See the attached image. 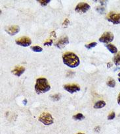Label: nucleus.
I'll list each match as a JSON object with an SVG mask.
<instances>
[{
    "instance_id": "nucleus-17",
    "label": "nucleus",
    "mask_w": 120,
    "mask_h": 134,
    "mask_svg": "<svg viewBox=\"0 0 120 134\" xmlns=\"http://www.w3.org/2000/svg\"><path fill=\"white\" fill-rule=\"evenodd\" d=\"M32 51L35 52H41L43 51V48L39 46H34L31 47Z\"/></svg>"
},
{
    "instance_id": "nucleus-20",
    "label": "nucleus",
    "mask_w": 120,
    "mask_h": 134,
    "mask_svg": "<svg viewBox=\"0 0 120 134\" xmlns=\"http://www.w3.org/2000/svg\"><path fill=\"white\" fill-rule=\"evenodd\" d=\"M38 2L41 4V6H46L48 3H50V0H39Z\"/></svg>"
},
{
    "instance_id": "nucleus-25",
    "label": "nucleus",
    "mask_w": 120,
    "mask_h": 134,
    "mask_svg": "<svg viewBox=\"0 0 120 134\" xmlns=\"http://www.w3.org/2000/svg\"><path fill=\"white\" fill-rule=\"evenodd\" d=\"M100 4H101L102 6H105V5H106V3H107V2H106V1H102V2H100Z\"/></svg>"
},
{
    "instance_id": "nucleus-5",
    "label": "nucleus",
    "mask_w": 120,
    "mask_h": 134,
    "mask_svg": "<svg viewBox=\"0 0 120 134\" xmlns=\"http://www.w3.org/2000/svg\"><path fill=\"white\" fill-rule=\"evenodd\" d=\"M106 19L114 25L120 24V13H117L114 11H112L108 13Z\"/></svg>"
},
{
    "instance_id": "nucleus-18",
    "label": "nucleus",
    "mask_w": 120,
    "mask_h": 134,
    "mask_svg": "<svg viewBox=\"0 0 120 134\" xmlns=\"http://www.w3.org/2000/svg\"><path fill=\"white\" fill-rule=\"evenodd\" d=\"M61 98V94H56L51 96V99L53 101H59Z\"/></svg>"
},
{
    "instance_id": "nucleus-23",
    "label": "nucleus",
    "mask_w": 120,
    "mask_h": 134,
    "mask_svg": "<svg viewBox=\"0 0 120 134\" xmlns=\"http://www.w3.org/2000/svg\"><path fill=\"white\" fill-rule=\"evenodd\" d=\"M115 116V112H111V113L109 115H108V120H113V119H114Z\"/></svg>"
},
{
    "instance_id": "nucleus-29",
    "label": "nucleus",
    "mask_w": 120,
    "mask_h": 134,
    "mask_svg": "<svg viewBox=\"0 0 120 134\" xmlns=\"http://www.w3.org/2000/svg\"><path fill=\"white\" fill-rule=\"evenodd\" d=\"M23 104H24V105H26L27 104V100L26 99H24V101H23Z\"/></svg>"
},
{
    "instance_id": "nucleus-32",
    "label": "nucleus",
    "mask_w": 120,
    "mask_h": 134,
    "mask_svg": "<svg viewBox=\"0 0 120 134\" xmlns=\"http://www.w3.org/2000/svg\"><path fill=\"white\" fill-rule=\"evenodd\" d=\"M118 81H119V83H120V78L118 79Z\"/></svg>"
},
{
    "instance_id": "nucleus-4",
    "label": "nucleus",
    "mask_w": 120,
    "mask_h": 134,
    "mask_svg": "<svg viewBox=\"0 0 120 134\" xmlns=\"http://www.w3.org/2000/svg\"><path fill=\"white\" fill-rule=\"evenodd\" d=\"M114 39V34L111 32H105L99 38V42L102 43L108 44L112 42Z\"/></svg>"
},
{
    "instance_id": "nucleus-21",
    "label": "nucleus",
    "mask_w": 120,
    "mask_h": 134,
    "mask_svg": "<svg viewBox=\"0 0 120 134\" xmlns=\"http://www.w3.org/2000/svg\"><path fill=\"white\" fill-rule=\"evenodd\" d=\"M53 39L50 38V39H48L47 40H46L43 43V45L44 46H51L53 44Z\"/></svg>"
},
{
    "instance_id": "nucleus-16",
    "label": "nucleus",
    "mask_w": 120,
    "mask_h": 134,
    "mask_svg": "<svg viewBox=\"0 0 120 134\" xmlns=\"http://www.w3.org/2000/svg\"><path fill=\"white\" fill-rule=\"evenodd\" d=\"M115 85H116V83H115V81L114 79H110L108 81L107 85L108 87H115Z\"/></svg>"
},
{
    "instance_id": "nucleus-2",
    "label": "nucleus",
    "mask_w": 120,
    "mask_h": 134,
    "mask_svg": "<svg viewBox=\"0 0 120 134\" xmlns=\"http://www.w3.org/2000/svg\"><path fill=\"white\" fill-rule=\"evenodd\" d=\"M51 89V85L47 79L44 77H40L36 79L35 85V91L38 94L45 93Z\"/></svg>"
},
{
    "instance_id": "nucleus-10",
    "label": "nucleus",
    "mask_w": 120,
    "mask_h": 134,
    "mask_svg": "<svg viewBox=\"0 0 120 134\" xmlns=\"http://www.w3.org/2000/svg\"><path fill=\"white\" fill-rule=\"evenodd\" d=\"M5 31L11 36H14L19 32L20 31V27L17 25H13L8 27L5 29Z\"/></svg>"
},
{
    "instance_id": "nucleus-3",
    "label": "nucleus",
    "mask_w": 120,
    "mask_h": 134,
    "mask_svg": "<svg viewBox=\"0 0 120 134\" xmlns=\"http://www.w3.org/2000/svg\"><path fill=\"white\" fill-rule=\"evenodd\" d=\"M38 120L45 126H50L54 123V118L49 112H43L38 118Z\"/></svg>"
},
{
    "instance_id": "nucleus-1",
    "label": "nucleus",
    "mask_w": 120,
    "mask_h": 134,
    "mask_svg": "<svg viewBox=\"0 0 120 134\" xmlns=\"http://www.w3.org/2000/svg\"><path fill=\"white\" fill-rule=\"evenodd\" d=\"M62 61L66 66L71 68L77 67L80 64V61L78 56L74 52H70L64 54L62 56Z\"/></svg>"
},
{
    "instance_id": "nucleus-11",
    "label": "nucleus",
    "mask_w": 120,
    "mask_h": 134,
    "mask_svg": "<svg viewBox=\"0 0 120 134\" xmlns=\"http://www.w3.org/2000/svg\"><path fill=\"white\" fill-rule=\"evenodd\" d=\"M25 71V67L23 66H16L12 70V73L16 76L20 77L21 75L24 74Z\"/></svg>"
},
{
    "instance_id": "nucleus-8",
    "label": "nucleus",
    "mask_w": 120,
    "mask_h": 134,
    "mask_svg": "<svg viewBox=\"0 0 120 134\" xmlns=\"http://www.w3.org/2000/svg\"><path fill=\"white\" fill-rule=\"evenodd\" d=\"M64 89L68 93L73 94V93H77L80 91V87L76 84H71V85H64L63 86Z\"/></svg>"
},
{
    "instance_id": "nucleus-9",
    "label": "nucleus",
    "mask_w": 120,
    "mask_h": 134,
    "mask_svg": "<svg viewBox=\"0 0 120 134\" xmlns=\"http://www.w3.org/2000/svg\"><path fill=\"white\" fill-rule=\"evenodd\" d=\"M69 44V38L67 36L62 37L59 41L55 44V46L59 49H62Z\"/></svg>"
},
{
    "instance_id": "nucleus-15",
    "label": "nucleus",
    "mask_w": 120,
    "mask_h": 134,
    "mask_svg": "<svg viewBox=\"0 0 120 134\" xmlns=\"http://www.w3.org/2000/svg\"><path fill=\"white\" fill-rule=\"evenodd\" d=\"M114 62L116 66L120 65V52H119L114 57Z\"/></svg>"
},
{
    "instance_id": "nucleus-30",
    "label": "nucleus",
    "mask_w": 120,
    "mask_h": 134,
    "mask_svg": "<svg viewBox=\"0 0 120 134\" xmlns=\"http://www.w3.org/2000/svg\"><path fill=\"white\" fill-rule=\"evenodd\" d=\"M77 134H85V133H81V132H79V133H77Z\"/></svg>"
},
{
    "instance_id": "nucleus-27",
    "label": "nucleus",
    "mask_w": 120,
    "mask_h": 134,
    "mask_svg": "<svg viewBox=\"0 0 120 134\" xmlns=\"http://www.w3.org/2000/svg\"><path fill=\"white\" fill-rule=\"evenodd\" d=\"M100 129V128L99 126H97V127H96L95 128V131H96V132H99Z\"/></svg>"
},
{
    "instance_id": "nucleus-6",
    "label": "nucleus",
    "mask_w": 120,
    "mask_h": 134,
    "mask_svg": "<svg viewBox=\"0 0 120 134\" xmlns=\"http://www.w3.org/2000/svg\"><path fill=\"white\" fill-rule=\"evenodd\" d=\"M15 42H16V44L19 45V46H21L23 47H27L31 45L32 40L29 37L22 36L17 38L15 40Z\"/></svg>"
},
{
    "instance_id": "nucleus-26",
    "label": "nucleus",
    "mask_w": 120,
    "mask_h": 134,
    "mask_svg": "<svg viewBox=\"0 0 120 134\" xmlns=\"http://www.w3.org/2000/svg\"><path fill=\"white\" fill-rule=\"evenodd\" d=\"M117 104H118L119 105H120V93H119V94H118V96H117Z\"/></svg>"
},
{
    "instance_id": "nucleus-28",
    "label": "nucleus",
    "mask_w": 120,
    "mask_h": 134,
    "mask_svg": "<svg viewBox=\"0 0 120 134\" xmlns=\"http://www.w3.org/2000/svg\"><path fill=\"white\" fill-rule=\"evenodd\" d=\"M112 66V62H108L107 64V67H108V68H110Z\"/></svg>"
},
{
    "instance_id": "nucleus-31",
    "label": "nucleus",
    "mask_w": 120,
    "mask_h": 134,
    "mask_svg": "<svg viewBox=\"0 0 120 134\" xmlns=\"http://www.w3.org/2000/svg\"><path fill=\"white\" fill-rule=\"evenodd\" d=\"M118 76H119V78H120V73H119V74H118Z\"/></svg>"
},
{
    "instance_id": "nucleus-14",
    "label": "nucleus",
    "mask_w": 120,
    "mask_h": 134,
    "mask_svg": "<svg viewBox=\"0 0 120 134\" xmlns=\"http://www.w3.org/2000/svg\"><path fill=\"white\" fill-rule=\"evenodd\" d=\"M73 118L75 120H79V121H81V120H83L85 119V116L82 114L78 113L77 114L74 115V116H73Z\"/></svg>"
},
{
    "instance_id": "nucleus-12",
    "label": "nucleus",
    "mask_w": 120,
    "mask_h": 134,
    "mask_svg": "<svg viewBox=\"0 0 120 134\" xmlns=\"http://www.w3.org/2000/svg\"><path fill=\"white\" fill-rule=\"evenodd\" d=\"M106 48L112 54H117V48L114 45L109 44L106 45Z\"/></svg>"
},
{
    "instance_id": "nucleus-13",
    "label": "nucleus",
    "mask_w": 120,
    "mask_h": 134,
    "mask_svg": "<svg viewBox=\"0 0 120 134\" xmlns=\"http://www.w3.org/2000/svg\"><path fill=\"white\" fill-rule=\"evenodd\" d=\"M106 106V102L103 101H99L98 102H96L94 105V108L96 109L102 108Z\"/></svg>"
},
{
    "instance_id": "nucleus-19",
    "label": "nucleus",
    "mask_w": 120,
    "mask_h": 134,
    "mask_svg": "<svg viewBox=\"0 0 120 134\" xmlns=\"http://www.w3.org/2000/svg\"><path fill=\"white\" fill-rule=\"evenodd\" d=\"M96 45H97V43L95 42H91V43H89L88 44H85V47L86 48H87V49H91V48L96 46Z\"/></svg>"
},
{
    "instance_id": "nucleus-22",
    "label": "nucleus",
    "mask_w": 120,
    "mask_h": 134,
    "mask_svg": "<svg viewBox=\"0 0 120 134\" xmlns=\"http://www.w3.org/2000/svg\"><path fill=\"white\" fill-rule=\"evenodd\" d=\"M96 10L98 11V13H100V14H103V13H104V11H105V8L102 6H100L98 7H96Z\"/></svg>"
},
{
    "instance_id": "nucleus-7",
    "label": "nucleus",
    "mask_w": 120,
    "mask_h": 134,
    "mask_svg": "<svg viewBox=\"0 0 120 134\" xmlns=\"http://www.w3.org/2000/svg\"><path fill=\"white\" fill-rule=\"evenodd\" d=\"M91 7L89 5L88 3H85V2H80L76 5V8H75V11L77 13H86L87 11L90 9Z\"/></svg>"
},
{
    "instance_id": "nucleus-24",
    "label": "nucleus",
    "mask_w": 120,
    "mask_h": 134,
    "mask_svg": "<svg viewBox=\"0 0 120 134\" xmlns=\"http://www.w3.org/2000/svg\"><path fill=\"white\" fill-rule=\"evenodd\" d=\"M69 24H70L69 19H65V20H64V21L63 23H62V27H63L64 28H66Z\"/></svg>"
}]
</instances>
